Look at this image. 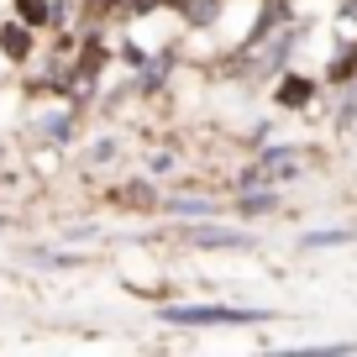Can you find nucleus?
<instances>
[{"label": "nucleus", "mask_w": 357, "mask_h": 357, "mask_svg": "<svg viewBox=\"0 0 357 357\" xmlns=\"http://www.w3.org/2000/svg\"><path fill=\"white\" fill-rule=\"evenodd\" d=\"M163 321H174V326H242V321H263V310H231V305H174V310H163Z\"/></svg>", "instance_id": "nucleus-1"}, {"label": "nucleus", "mask_w": 357, "mask_h": 357, "mask_svg": "<svg viewBox=\"0 0 357 357\" xmlns=\"http://www.w3.org/2000/svg\"><path fill=\"white\" fill-rule=\"evenodd\" d=\"M0 47H6V58H16V63H22V58L32 53V32H26V26H6Z\"/></svg>", "instance_id": "nucleus-2"}, {"label": "nucleus", "mask_w": 357, "mask_h": 357, "mask_svg": "<svg viewBox=\"0 0 357 357\" xmlns=\"http://www.w3.org/2000/svg\"><path fill=\"white\" fill-rule=\"evenodd\" d=\"M195 242H200V247H242L247 236H236V231H221V226H205V231H195Z\"/></svg>", "instance_id": "nucleus-3"}, {"label": "nucleus", "mask_w": 357, "mask_h": 357, "mask_svg": "<svg viewBox=\"0 0 357 357\" xmlns=\"http://www.w3.org/2000/svg\"><path fill=\"white\" fill-rule=\"evenodd\" d=\"M279 100L284 105H305V100H310V84H305V79H284V84H279Z\"/></svg>", "instance_id": "nucleus-4"}, {"label": "nucleus", "mask_w": 357, "mask_h": 357, "mask_svg": "<svg viewBox=\"0 0 357 357\" xmlns=\"http://www.w3.org/2000/svg\"><path fill=\"white\" fill-rule=\"evenodd\" d=\"M16 11H22V22L43 26V22H47V0H16Z\"/></svg>", "instance_id": "nucleus-5"}, {"label": "nucleus", "mask_w": 357, "mask_h": 357, "mask_svg": "<svg viewBox=\"0 0 357 357\" xmlns=\"http://www.w3.org/2000/svg\"><path fill=\"white\" fill-rule=\"evenodd\" d=\"M336 242H347V231H310L305 236V247H336Z\"/></svg>", "instance_id": "nucleus-6"}, {"label": "nucleus", "mask_w": 357, "mask_h": 357, "mask_svg": "<svg viewBox=\"0 0 357 357\" xmlns=\"http://www.w3.org/2000/svg\"><path fill=\"white\" fill-rule=\"evenodd\" d=\"M168 211H174V215H200V221H205V215H211V205H195V200H174Z\"/></svg>", "instance_id": "nucleus-7"}, {"label": "nucleus", "mask_w": 357, "mask_h": 357, "mask_svg": "<svg viewBox=\"0 0 357 357\" xmlns=\"http://www.w3.org/2000/svg\"><path fill=\"white\" fill-rule=\"evenodd\" d=\"M352 68H357V53H342L331 63V79H352Z\"/></svg>", "instance_id": "nucleus-8"}]
</instances>
